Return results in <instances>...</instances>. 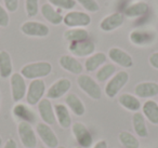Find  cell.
<instances>
[{
    "mask_svg": "<svg viewBox=\"0 0 158 148\" xmlns=\"http://www.w3.org/2000/svg\"><path fill=\"white\" fill-rule=\"evenodd\" d=\"M13 74L12 59L9 52L6 50L0 51V77L3 79L10 78Z\"/></svg>",
    "mask_w": 158,
    "mask_h": 148,
    "instance_id": "24",
    "label": "cell"
},
{
    "mask_svg": "<svg viewBox=\"0 0 158 148\" xmlns=\"http://www.w3.org/2000/svg\"><path fill=\"white\" fill-rule=\"evenodd\" d=\"M108 146H107V143H106V141H99L97 144L94 145V147L93 148H107Z\"/></svg>",
    "mask_w": 158,
    "mask_h": 148,
    "instance_id": "39",
    "label": "cell"
},
{
    "mask_svg": "<svg viewBox=\"0 0 158 148\" xmlns=\"http://www.w3.org/2000/svg\"><path fill=\"white\" fill-rule=\"evenodd\" d=\"M38 113L40 115V118L42 121L47 124H53L55 122V113H54V107L52 106V103L49 98H42L38 103Z\"/></svg>",
    "mask_w": 158,
    "mask_h": 148,
    "instance_id": "16",
    "label": "cell"
},
{
    "mask_svg": "<svg viewBox=\"0 0 158 148\" xmlns=\"http://www.w3.org/2000/svg\"><path fill=\"white\" fill-rule=\"evenodd\" d=\"M59 64L63 69L74 75H81L84 70V66L81 65V63L72 55H62L59 60Z\"/></svg>",
    "mask_w": 158,
    "mask_h": 148,
    "instance_id": "18",
    "label": "cell"
},
{
    "mask_svg": "<svg viewBox=\"0 0 158 148\" xmlns=\"http://www.w3.org/2000/svg\"><path fill=\"white\" fill-rule=\"evenodd\" d=\"M118 139L120 144L125 148H139L140 147V142L139 139L134 136L133 134L127 132V131H123L119 133Z\"/></svg>",
    "mask_w": 158,
    "mask_h": 148,
    "instance_id": "31",
    "label": "cell"
},
{
    "mask_svg": "<svg viewBox=\"0 0 158 148\" xmlns=\"http://www.w3.org/2000/svg\"><path fill=\"white\" fill-rule=\"evenodd\" d=\"M48 3L52 5L54 8L62 10H72L76 7V0H48Z\"/></svg>",
    "mask_w": 158,
    "mask_h": 148,
    "instance_id": "32",
    "label": "cell"
},
{
    "mask_svg": "<svg viewBox=\"0 0 158 148\" xmlns=\"http://www.w3.org/2000/svg\"><path fill=\"white\" fill-rule=\"evenodd\" d=\"M123 22H125V15L120 12H115V13L105 16L100 22V28L103 31L110 33V31L119 28L123 24Z\"/></svg>",
    "mask_w": 158,
    "mask_h": 148,
    "instance_id": "14",
    "label": "cell"
},
{
    "mask_svg": "<svg viewBox=\"0 0 158 148\" xmlns=\"http://www.w3.org/2000/svg\"><path fill=\"white\" fill-rule=\"evenodd\" d=\"M0 104H1V93H0Z\"/></svg>",
    "mask_w": 158,
    "mask_h": 148,
    "instance_id": "42",
    "label": "cell"
},
{
    "mask_svg": "<svg viewBox=\"0 0 158 148\" xmlns=\"http://www.w3.org/2000/svg\"><path fill=\"white\" fill-rule=\"evenodd\" d=\"M142 111L144 117L151 123L158 124V103L153 100H148L142 106Z\"/></svg>",
    "mask_w": 158,
    "mask_h": 148,
    "instance_id": "27",
    "label": "cell"
},
{
    "mask_svg": "<svg viewBox=\"0 0 158 148\" xmlns=\"http://www.w3.org/2000/svg\"><path fill=\"white\" fill-rule=\"evenodd\" d=\"M129 81V74L125 70L118 72L108 80L105 85V94L110 98H113L120 92V90Z\"/></svg>",
    "mask_w": 158,
    "mask_h": 148,
    "instance_id": "3",
    "label": "cell"
},
{
    "mask_svg": "<svg viewBox=\"0 0 158 148\" xmlns=\"http://www.w3.org/2000/svg\"><path fill=\"white\" fill-rule=\"evenodd\" d=\"M108 57L113 63L117 64V65L121 66V67L129 68L133 66V60H132L131 55L125 50L120 48H110L108 50Z\"/></svg>",
    "mask_w": 158,
    "mask_h": 148,
    "instance_id": "13",
    "label": "cell"
},
{
    "mask_svg": "<svg viewBox=\"0 0 158 148\" xmlns=\"http://www.w3.org/2000/svg\"><path fill=\"white\" fill-rule=\"evenodd\" d=\"M106 61H107V56L105 55V53L103 52L93 53L92 55L88 56V59L86 60V62H85V68L89 72H95L100 67H102L104 64H106Z\"/></svg>",
    "mask_w": 158,
    "mask_h": 148,
    "instance_id": "23",
    "label": "cell"
},
{
    "mask_svg": "<svg viewBox=\"0 0 158 148\" xmlns=\"http://www.w3.org/2000/svg\"><path fill=\"white\" fill-rule=\"evenodd\" d=\"M36 131L37 134L39 135V137L41 138V141L44 142V144L46 146H48L49 148H56L59 145V138L55 135V133L53 132V130L50 128V125L47 123H38L36 126Z\"/></svg>",
    "mask_w": 158,
    "mask_h": 148,
    "instance_id": "12",
    "label": "cell"
},
{
    "mask_svg": "<svg viewBox=\"0 0 158 148\" xmlns=\"http://www.w3.org/2000/svg\"><path fill=\"white\" fill-rule=\"evenodd\" d=\"M148 62L151 64V66L155 69H158V52H154L149 55Z\"/></svg>",
    "mask_w": 158,
    "mask_h": 148,
    "instance_id": "37",
    "label": "cell"
},
{
    "mask_svg": "<svg viewBox=\"0 0 158 148\" xmlns=\"http://www.w3.org/2000/svg\"><path fill=\"white\" fill-rule=\"evenodd\" d=\"M134 93L136 97L151 98L158 95V83L153 81H145L138 83L134 88Z\"/></svg>",
    "mask_w": 158,
    "mask_h": 148,
    "instance_id": "17",
    "label": "cell"
},
{
    "mask_svg": "<svg viewBox=\"0 0 158 148\" xmlns=\"http://www.w3.org/2000/svg\"><path fill=\"white\" fill-rule=\"evenodd\" d=\"M155 33L151 31H144V29H135L130 33V41L135 46H148L155 41Z\"/></svg>",
    "mask_w": 158,
    "mask_h": 148,
    "instance_id": "15",
    "label": "cell"
},
{
    "mask_svg": "<svg viewBox=\"0 0 158 148\" xmlns=\"http://www.w3.org/2000/svg\"><path fill=\"white\" fill-rule=\"evenodd\" d=\"M72 132L76 142L82 148H89L92 145V135L86 125L81 122H75L72 125Z\"/></svg>",
    "mask_w": 158,
    "mask_h": 148,
    "instance_id": "8",
    "label": "cell"
},
{
    "mask_svg": "<svg viewBox=\"0 0 158 148\" xmlns=\"http://www.w3.org/2000/svg\"><path fill=\"white\" fill-rule=\"evenodd\" d=\"M132 124H133L134 132L140 137H147L148 136V129L145 123L144 115L136 111L132 117Z\"/></svg>",
    "mask_w": 158,
    "mask_h": 148,
    "instance_id": "28",
    "label": "cell"
},
{
    "mask_svg": "<svg viewBox=\"0 0 158 148\" xmlns=\"http://www.w3.org/2000/svg\"><path fill=\"white\" fill-rule=\"evenodd\" d=\"M149 11V6L145 1H135L131 3L123 10V14L128 18H138L146 14Z\"/></svg>",
    "mask_w": 158,
    "mask_h": 148,
    "instance_id": "21",
    "label": "cell"
},
{
    "mask_svg": "<svg viewBox=\"0 0 158 148\" xmlns=\"http://www.w3.org/2000/svg\"><path fill=\"white\" fill-rule=\"evenodd\" d=\"M118 103L126 108L127 110L130 111H139L142 108V104H141L140 100L136 97L135 95H132L130 93H123L118 97Z\"/></svg>",
    "mask_w": 158,
    "mask_h": 148,
    "instance_id": "25",
    "label": "cell"
},
{
    "mask_svg": "<svg viewBox=\"0 0 158 148\" xmlns=\"http://www.w3.org/2000/svg\"><path fill=\"white\" fill-rule=\"evenodd\" d=\"M12 113L16 119L21 120V122H27V123L31 124L36 121L34 111L25 104H21V103L15 104L13 109H12Z\"/></svg>",
    "mask_w": 158,
    "mask_h": 148,
    "instance_id": "20",
    "label": "cell"
},
{
    "mask_svg": "<svg viewBox=\"0 0 158 148\" xmlns=\"http://www.w3.org/2000/svg\"><path fill=\"white\" fill-rule=\"evenodd\" d=\"M63 23L69 28H82L91 24V16L82 11H69L64 15Z\"/></svg>",
    "mask_w": 158,
    "mask_h": 148,
    "instance_id": "4",
    "label": "cell"
},
{
    "mask_svg": "<svg viewBox=\"0 0 158 148\" xmlns=\"http://www.w3.org/2000/svg\"><path fill=\"white\" fill-rule=\"evenodd\" d=\"M1 144H2V138H1V136H0V146H1Z\"/></svg>",
    "mask_w": 158,
    "mask_h": 148,
    "instance_id": "40",
    "label": "cell"
},
{
    "mask_svg": "<svg viewBox=\"0 0 158 148\" xmlns=\"http://www.w3.org/2000/svg\"><path fill=\"white\" fill-rule=\"evenodd\" d=\"M19 136L21 143L25 148H36L37 146V137L31 124L27 122H20L18 126Z\"/></svg>",
    "mask_w": 158,
    "mask_h": 148,
    "instance_id": "9",
    "label": "cell"
},
{
    "mask_svg": "<svg viewBox=\"0 0 158 148\" xmlns=\"http://www.w3.org/2000/svg\"><path fill=\"white\" fill-rule=\"evenodd\" d=\"M3 148H18V146H16V143L14 139L10 138V139H8L7 143L5 144Z\"/></svg>",
    "mask_w": 158,
    "mask_h": 148,
    "instance_id": "38",
    "label": "cell"
},
{
    "mask_svg": "<svg viewBox=\"0 0 158 148\" xmlns=\"http://www.w3.org/2000/svg\"><path fill=\"white\" fill-rule=\"evenodd\" d=\"M10 24V16L8 13L7 9L0 5V26L8 27Z\"/></svg>",
    "mask_w": 158,
    "mask_h": 148,
    "instance_id": "35",
    "label": "cell"
},
{
    "mask_svg": "<svg viewBox=\"0 0 158 148\" xmlns=\"http://www.w3.org/2000/svg\"><path fill=\"white\" fill-rule=\"evenodd\" d=\"M25 11L28 18H34L39 12V0H25Z\"/></svg>",
    "mask_w": 158,
    "mask_h": 148,
    "instance_id": "33",
    "label": "cell"
},
{
    "mask_svg": "<svg viewBox=\"0 0 158 148\" xmlns=\"http://www.w3.org/2000/svg\"><path fill=\"white\" fill-rule=\"evenodd\" d=\"M52 72V65L49 62H35V63L26 64L22 67L20 74L25 79H41L44 77H47Z\"/></svg>",
    "mask_w": 158,
    "mask_h": 148,
    "instance_id": "1",
    "label": "cell"
},
{
    "mask_svg": "<svg viewBox=\"0 0 158 148\" xmlns=\"http://www.w3.org/2000/svg\"><path fill=\"white\" fill-rule=\"evenodd\" d=\"M54 113L55 119L57 120L61 128L68 129L72 125V117H70L68 107L63 104H56L54 105Z\"/></svg>",
    "mask_w": 158,
    "mask_h": 148,
    "instance_id": "22",
    "label": "cell"
},
{
    "mask_svg": "<svg viewBox=\"0 0 158 148\" xmlns=\"http://www.w3.org/2000/svg\"><path fill=\"white\" fill-rule=\"evenodd\" d=\"M10 85H11V94L14 102L19 103L26 96L27 85L25 78L20 72H14L10 77Z\"/></svg>",
    "mask_w": 158,
    "mask_h": 148,
    "instance_id": "7",
    "label": "cell"
},
{
    "mask_svg": "<svg viewBox=\"0 0 158 148\" xmlns=\"http://www.w3.org/2000/svg\"><path fill=\"white\" fill-rule=\"evenodd\" d=\"M65 103L67 107L75 113L76 116H84L86 113V107L82 101L78 97L75 93H69L66 95Z\"/></svg>",
    "mask_w": 158,
    "mask_h": 148,
    "instance_id": "26",
    "label": "cell"
},
{
    "mask_svg": "<svg viewBox=\"0 0 158 148\" xmlns=\"http://www.w3.org/2000/svg\"><path fill=\"white\" fill-rule=\"evenodd\" d=\"M3 3H5V8L7 9V11L13 13L18 11L20 0H3Z\"/></svg>",
    "mask_w": 158,
    "mask_h": 148,
    "instance_id": "36",
    "label": "cell"
},
{
    "mask_svg": "<svg viewBox=\"0 0 158 148\" xmlns=\"http://www.w3.org/2000/svg\"><path fill=\"white\" fill-rule=\"evenodd\" d=\"M75 148H80V147H75Z\"/></svg>",
    "mask_w": 158,
    "mask_h": 148,
    "instance_id": "44",
    "label": "cell"
},
{
    "mask_svg": "<svg viewBox=\"0 0 158 148\" xmlns=\"http://www.w3.org/2000/svg\"><path fill=\"white\" fill-rule=\"evenodd\" d=\"M68 50L73 55L78 57L90 56L94 53L95 44L91 39L80 40V41L70 42L68 46Z\"/></svg>",
    "mask_w": 158,
    "mask_h": 148,
    "instance_id": "10",
    "label": "cell"
},
{
    "mask_svg": "<svg viewBox=\"0 0 158 148\" xmlns=\"http://www.w3.org/2000/svg\"><path fill=\"white\" fill-rule=\"evenodd\" d=\"M76 1L86 11L91 12V13H94V12H98L100 10V6L97 0H76Z\"/></svg>",
    "mask_w": 158,
    "mask_h": 148,
    "instance_id": "34",
    "label": "cell"
},
{
    "mask_svg": "<svg viewBox=\"0 0 158 148\" xmlns=\"http://www.w3.org/2000/svg\"><path fill=\"white\" fill-rule=\"evenodd\" d=\"M38 148H44V147H42V146H40V147H38Z\"/></svg>",
    "mask_w": 158,
    "mask_h": 148,
    "instance_id": "43",
    "label": "cell"
},
{
    "mask_svg": "<svg viewBox=\"0 0 158 148\" xmlns=\"http://www.w3.org/2000/svg\"><path fill=\"white\" fill-rule=\"evenodd\" d=\"M56 148H66V147H64V146H59V147H56Z\"/></svg>",
    "mask_w": 158,
    "mask_h": 148,
    "instance_id": "41",
    "label": "cell"
},
{
    "mask_svg": "<svg viewBox=\"0 0 158 148\" xmlns=\"http://www.w3.org/2000/svg\"><path fill=\"white\" fill-rule=\"evenodd\" d=\"M77 84L92 100H100L102 96V90L99 83L89 75H79L77 78Z\"/></svg>",
    "mask_w": 158,
    "mask_h": 148,
    "instance_id": "2",
    "label": "cell"
},
{
    "mask_svg": "<svg viewBox=\"0 0 158 148\" xmlns=\"http://www.w3.org/2000/svg\"><path fill=\"white\" fill-rule=\"evenodd\" d=\"M63 37L66 41L70 43V42L89 39V33L85 28H69L64 31Z\"/></svg>",
    "mask_w": 158,
    "mask_h": 148,
    "instance_id": "29",
    "label": "cell"
},
{
    "mask_svg": "<svg viewBox=\"0 0 158 148\" xmlns=\"http://www.w3.org/2000/svg\"><path fill=\"white\" fill-rule=\"evenodd\" d=\"M40 12H41L42 16L52 25L56 26V25H60L63 23L64 16L62 15L60 10H57L56 8H54L50 3H44L41 6V8H40Z\"/></svg>",
    "mask_w": 158,
    "mask_h": 148,
    "instance_id": "19",
    "label": "cell"
},
{
    "mask_svg": "<svg viewBox=\"0 0 158 148\" xmlns=\"http://www.w3.org/2000/svg\"><path fill=\"white\" fill-rule=\"evenodd\" d=\"M116 74V66L114 64H104L102 67H100L97 72V80L100 82H104V81L108 80L112 78L114 75Z\"/></svg>",
    "mask_w": 158,
    "mask_h": 148,
    "instance_id": "30",
    "label": "cell"
},
{
    "mask_svg": "<svg viewBox=\"0 0 158 148\" xmlns=\"http://www.w3.org/2000/svg\"><path fill=\"white\" fill-rule=\"evenodd\" d=\"M21 31L28 37L44 38L50 34V28L39 21H26L21 25Z\"/></svg>",
    "mask_w": 158,
    "mask_h": 148,
    "instance_id": "5",
    "label": "cell"
},
{
    "mask_svg": "<svg viewBox=\"0 0 158 148\" xmlns=\"http://www.w3.org/2000/svg\"><path fill=\"white\" fill-rule=\"evenodd\" d=\"M72 88V82L67 78H61L55 81L47 91V98L49 100H57L64 96Z\"/></svg>",
    "mask_w": 158,
    "mask_h": 148,
    "instance_id": "11",
    "label": "cell"
},
{
    "mask_svg": "<svg viewBox=\"0 0 158 148\" xmlns=\"http://www.w3.org/2000/svg\"><path fill=\"white\" fill-rule=\"evenodd\" d=\"M44 92H46V83L42 79L31 80L26 92L27 103L31 106L38 104L44 97Z\"/></svg>",
    "mask_w": 158,
    "mask_h": 148,
    "instance_id": "6",
    "label": "cell"
}]
</instances>
